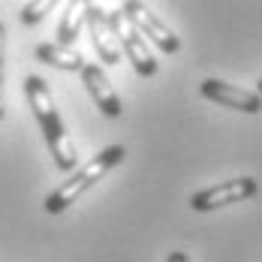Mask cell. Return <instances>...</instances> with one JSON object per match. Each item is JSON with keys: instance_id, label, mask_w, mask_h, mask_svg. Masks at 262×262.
I'll return each instance as SVG.
<instances>
[{"instance_id": "cell-15", "label": "cell", "mask_w": 262, "mask_h": 262, "mask_svg": "<svg viewBox=\"0 0 262 262\" xmlns=\"http://www.w3.org/2000/svg\"><path fill=\"white\" fill-rule=\"evenodd\" d=\"M256 94H259V97H262V79L256 81Z\"/></svg>"}, {"instance_id": "cell-12", "label": "cell", "mask_w": 262, "mask_h": 262, "mask_svg": "<svg viewBox=\"0 0 262 262\" xmlns=\"http://www.w3.org/2000/svg\"><path fill=\"white\" fill-rule=\"evenodd\" d=\"M3 60H6V27L0 25V73H3Z\"/></svg>"}, {"instance_id": "cell-3", "label": "cell", "mask_w": 262, "mask_h": 262, "mask_svg": "<svg viewBox=\"0 0 262 262\" xmlns=\"http://www.w3.org/2000/svg\"><path fill=\"white\" fill-rule=\"evenodd\" d=\"M108 27H112V33H115L121 52L130 57L133 70H136L142 79H154L157 70H160V63H157V57H154V52H151V46L145 42V36L136 30V25L118 9V12L108 15Z\"/></svg>"}, {"instance_id": "cell-13", "label": "cell", "mask_w": 262, "mask_h": 262, "mask_svg": "<svg viewBox=\"0 0 262 262\" xmlns=\"http://www.w3.org/2000/svg\"><path fill=\"white\" fill-rule=\"evenodd\" d=\"M166 262H190V256H187L184 250H172V253L166 256Z\"/></svg>"}, {"instance_id": "cell-11", "label": "cell", "mask_w": 262, "mask_h": 262, "mask_svg": "<svg viewBox=\"0 0 262 262\" xmlns=\"http://www.w3.org/2000/svg\"><path fill=\"white\" fill-rule=\"evenodd\" d=\"M52 6H54L52 0H42V3H27L25 9H21V21H25V25H36V21H42V15H46Z\"/></svg>"}, {"instance_id": "cell-14", "label": "cell", "mask_w": 262, "mask_h": 262, "mask_svg": "<svg viewBox=\"0 0 262 262\" xmlns=\"http://www.w3.org/2000/svg\"><path fill=\"white\" fill-rule=\"evenodd\" d=\"M6 115V91H3V73H0V121Z\"/></svg>"}, {"instance_id": "cell-7", "label": "cell", "mask_w": 262, "mask_h": 262, "mask_svg": "<svg viewBox=\"0 0 262 262\" xmlns=\"http://www.w3.org/2000/svg\"><path fill=\"white\" fill-rule=\"evenodd\" d=\"M81 81H84L88 94L94 97L97 108L103 112L105 118H121L124 108H121V100H118V94H115V88H112L108 76L103 73V67H97V63H84V70H81Z\"/></svg>"}, {"instance_id": "cell-4", "label": "cell", "mask_w": 262, "mask_h": 262, "mask_svg": "<svg viewBox=\"0 0 262 262\" xmlns=\"http://www.w3.org/2000/svg\"><path fill=\"white\" fill-rule=\"evenodd\" d=\"M259 193V181L253 175H241V178H232V181L214 184V187H205L199 193L190 196V208L205 214V211H217L226 208V205H235V202H247Z\"/></svg>"}, {"instance_id": "cell-1", "label": "cell", "mask_w": 262, "mask_h": 262, "mask_svg": "<svg viewBox=\"0 0 262 262\" xmlns=\"http://www.w3.org/2000/svg\"><path fill=\"white\" fill-rule=\"evenodd\" d=\"M25 94H27L30 108H33V118L39 121V130L46 136V145H49V151H52V157H54V166L60 172H73L76 163H79V154H76L73 139L67 136V127L60 121V112L54 105V97H52V91H49V84L39 76H27Z\"/></svg>"}, {"instance_id": "cell-9", "label": "cell", "mask_w": 262, "mask_h": 262, "mask_svg": "<svg viewBox=\"0 0 262 262\" xmlns=\"http://www.w3.org/2000/svg\"><path fill=\"white\" fill-rule=\"evenodd\" d=\"M33 54L54 70H67V73H81L84 70V57L76 49H67V46H57V42H39L33 49Z\"/></svg>"}, {"instance_id": "cell-2", "label": "cell", "mask_w": 262, "mask_h": 262, "mask_svg": "<svg viewBox=\"0 0 262 262\" xmlns=\"http://www.w3.org/2000/svg\"><path fill=\"white\" fill-rule=\"evenodd\" d=\"M124 157H127V148H124V145H108V148H103L97 157H91L84 166H79V169H76L63 184H57L52 193L46 196L42 208L49 211V214H60V211H67L81 193H84V190H91V187L100 181V178H105L115 166H121Z\"/></svg>"}, {"instance_id": "cell-5", "label": "cell", "mask_w": 262, "mask_h": 262, "mask_svg": "<svg viewBox=\"0 0 262 262\" xmlns=\"http://www.w3.org/2000/svg\"><path fill=\"white\" fill-rule=\"evenodd\" d=\"M121 12H124L133 25H136V30L145 36V42L151 39V46H157L163 54H178V52H181V39L175 36V30L166 25L157 12H151L145 3H133V0H130V3H124V6H121Z\"/></svg>"}, {"instance_id": "cell-10", "label": "cell", "mask_w": 262, "mask_h": 262, "mask_svg": "<svg viewBox=\"0 0 262 262\" xmlns=\"http://www.w3.org/2000/svg\"><path fill=\"white\" fill-rule=\"evenodd\" d=\"M84 21H88V3H79V0L67 3V12H63V18L57 25V46L73 49V42L79 39Z\"/></svg>"}, {"instance_id": "cell-6", "label": "cell", "mask_w": 262, "mask_h": 262, "mask_svg": "<svg viewBox=\"0 0 262 262\" xmlns=\"http://www.w3.org/2000/svg\"><path fill=\"white\" fill-rule=\"evenodd\" d=\"M199 94H202L205 100H211V103L235 108V112H244V115H259L262 112V97L256 91H244V88H235V84H229V81L205 79L199 84Z\"/></svg>"}, {"instance_id": "cell-8", "label": "cell", "mask_w": 262, "mask_h": 262, "mask_svg": "<svg viewBox=\"0 0 262 262\" xmlns=\"http://www.w3.org/2000/svg\"><path fill=\"white\" fill-rule=\"evenodd\" d=\"M88 30H91V39H94V49L100 54V60L115 67L121 60V46H118V39L108 27V15L97 3H88Z\"/></svg>"}]
</instances>
